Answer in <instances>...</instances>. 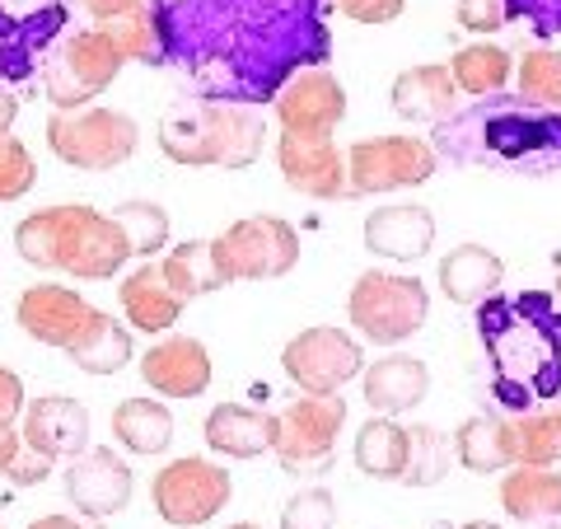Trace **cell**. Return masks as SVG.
I'll use <instances>...</instances> for the list:
<instances>
[{
  "instance_id": "cell-1",
  "label": "cell",
  "mask_w": 561,
  "mask_h": 529,
  "mask_svg": "<svg viewBox=\"0 0 561 529\" xmlns=\"http://www.w3.org/2000/svg\"><path fill=\"white\" fill-rule=\"evenodd\" d=\"M14 249L28 268L66 272L76 281H108L131 262V244L113 221V211H94L84 202L43 206L14 225Z\"/></svg>"
},
{
  "instance_id": "cell-2",
  "label": "cell",
  "mask_w": 561,
  "mask_h": 529,
  "mask_svg": "<svg viewBox=\"0 0 561 529\" xmlns=\"http://www.w3.org/2000/svg\"><path fill=\"white\" fill-rule=\"evenodd\" d=\"M262 140H267V117L253 109H230V103L169 113L160 122L164 155L187 169H249L262 155Z\"/></svg>"
},
{
  "instance_id": "cell-3",
  "label": "cell",
  "mask_w": 561,
  "mask_h": 529,
  "mask_svg": "<svg viewBox=\"0 0 561 529\" xmlns=\"http://www.w3.org/2000/svg\"><path fill=\"white\" fill-rule=\"evenodd\" d=\"M346 319L375 347H398L416 338L431 319V291L421 277L389 272V268H365L356 286L346 295Z\"/></svg>"
},
{
  "instance_id": "cell-4",
  "label": "cell",
  "mask_w": 561,
  "mask_h": 529,
  "mask_svg": "<svg viewBox=\"0 0 561 529\" xmlns=\"http://www.w3.org/2000/svg\"><path fill=\"white\" fill-rule=\"evenodd\" d=\"M346 427L342 394H300L290 408L272 413L267 450L295 479H319L337 460V436Z\"/></svg>"
},
{
  "instance_id": "cell-5",
  "label": "cell",
  "mask_w": 561,
  "mask_h": 529,
  "mask_svg": "<svg viewBox=\"0 0 561 529\" xmlns=\"http://www.w3.org/2000/svg\"><path fill=\"white\" fill-rule=\"evenodd\" d=\"M47 150L61 165L84 169V173H108L117 165H127L140 150V127L131 113L117 109H57L47 117Z\"/></svg>"
},
{
  "instance_id": "cell-6",
  "label": "cell",
  "mask_w": 561,
  "mask_h": 529,
  "mask_svg": "<svg viewBox=\"0 0 561 529\" xmlns=\"http://www.w3.org/2000/svg\"><path fill=\"white\" fill-rule=\"evenodd\" d=\"M225 281H272L290 277L300 262V230L280 216H243L210 239Z\"/></svg>"
},
{
  "instance_id": "cell-7",
  "label": "cell",
  "mask_w": 561,
  "mask_h": 529,
  "mask_svg": "<svg viewBox=\"0 0 561 529\" xmlns=\"http://www.w3.org/2000/svg\"><path fill=\"white\" fill-rule=\"evenodd\" d=\"M230 473L216 460H202V454H183V460H169L160 473L150 479V502L160 510V520L173 529H197L206 520H216L225 506H230Z\"/></svg>"
},
{
  "instance_id": "cell-8",
  "label": "cell",
  "mask_w": 561,
  "mask_h": 529,
  "mask_svg": "<svg viewBox=\"0 0 561 529\" xmlns=\"http://www.w3.org/2000/svg\"><path fill=\"white\" fill-rule=\"evenodd\" d=\"M127 66L122 47L113 43L108 29H80L61 43L57 61L47 66V99L51 109H84L94 103L108 85L117 80V70Z\"/></svg>"
},
{
  "instance_id": "cell-9",
  "label": "cell",
  "mask_w": 561,
  "mask_h": 529,
  "mask_svg": "<svg viewBox=\"0 0 561 529\" xmlns=\"http://www.w3.org/2000/svg\"><path fill=\"white\" fill-rule=\"evenodd\" d=\"M280 370L300 394H342L365 370V351L346 328H305L280 347Z\"/></svg>"
},
{
  "instance_id": "cell-10",
  "label": "cell",
  "mask_w": 561,
  "mask_h": 529,
  "mask_svg": "<svg viewBox=\"0 0 561 529\" xmlns=\"http://www.w3.org/2000/svg\"><path fill=\"white\" fill-rule=\"evenodd\" d=\"M435 173V150L416 136H370L346 150V188L351 198L416 188Z\"/></svg>"
},
{
  "instance_id": "cell-11",
  "label": "cell",
  "mask_w": 561,
  "mask_h": 529,
  "mask_svg": "<svg viewBox=\"0 0 561 529\" xmlns=\"http://www.w3.org/2000/svg\"><path fill=\"white\" fill-rule=\"evenodd\" d=\"M20 436L33 454H43L47 464H70L80 450L94 446V421L90 408L70 394H43L24 403V417H20Z\"/></svg>"
},
{
  "instance_id": "cell-12",
  "label": "cell",
  "mask_w": 561,
  "mask_h": 529,
  "mask_svg": "<svg viewBox=\"0 0 561 529\" xmlns=\"http://www.w3.org/2000/svg\"><path fill=\"white\" fill-rule=\"evenodd\" d=\"M131 492H136L131 464L122 460L117 450L90 446L66 464V497L84 520H108V516H117V510H127Z\"/></svg>"
},
{
  "instance_id": "cell-13",
  "label": "cell",
  "mask_w": 561,
  "mask_h": 529,
  "mask_svg": "<svg viewBox=\"0 0 561 529\" xmlns=\"http://www.w3.org/2000/svg\"><path fill=\"white\" fill-rule=\"evenodd\" d=\"M90 314H94L90 300L70 286H57V281H38V286L20 291V300H14V324H20L33 342L57 347V351H66L80 338Z\"/></svg>"
},
{
  "instance_id": "cell-14",
  "label": "cell",
  "mask_w": 561,
  "mask_h": 529,
  "mask_svg": "<svg viewBox=\"0 0 561 529\" xmlns=\"http://www.w3.org/2000/svg\"><path fill=\"white\" fill-rule=\"evenodd\" d=\"M276 117L286 136H332L346 117V90L332 70H300L276 99Z\"/></svg>"
},
{
  "instance_id": "cell-15",
  "label": "cell",
  "mask_w": 561,
  "mask_h": 529,
  "mask_svg": "<svg viewBox=\"0 0 561 529\" xmlns=\"http://www.w3.org/2000/svg\"><path fill=\"white\" fill-rule=\"evenodd\" d=\"M276 169L295 192L319 202L351 198L346 188V155L332 146V136H286L276 140Z\"/></svg>"
},
{
  "instance_id": "cell-16",
  "label": "cell",
  "mask_w": 561,
  "mask_h": 529,
  "mask_svg": "<svg viewBox=\"0 0 561 529\" xmlns=\"http://www.w3.org/2000/svg\"><path fill=\"white\" fill-rule=\"evenodd\" d=\"M140 380L150 384L160 398H202L216 380L210 351L197 338H164L140 357Z\"/></svg>"
},
{
  "instance_id": "cell-17",
  "label": "cell",
  "mask_w": 561,
  "mask_h": 529,
  "mask_svg": "<svg viewBox=\"0 0 561 529\" xmlns=\"http://www.w3.org/2000/svg\"><path fill=\"white\" fill-rule=\"evenodd\" d=\"M435 244V216L421 202H389L365 221V249L383 262H416Z\"/></svg>"
},
{
  "instance_id": "cell-18",
  "label": "cell",
  "mask_w": 561,
  "mask_h": 529,
  "mask_svg": "<svg viewBox=\"0 0 561 529\" xmlns=\"http://www.w3.org/2000/svg\"><path fill=\"white\" fill-rule=\"evenodd\" d=\"M360 390L365 403L379 413V417H402V413H416L431 394V370L426 361L408 357V351H393V357H379L375 365L360 370Z\"/></svg>"
},
{
  "instance_id": "cell-19",
  "label": "cell",
  "mask_w": 561,
  "mask_h": 529,
  "mask_svg": "<svg viewBox=\"0 0 561 529\" xmlns=\"http://www.w3.org/2000/svg\"><path fill=\"white\" fill-rule=\"evenodd\" d=\"M501 506L519 529H561V473L511 464L501 483Z\"/></svg>"
},
{
  "instance_id": "cell-20",
  "label": "cell",
  "mask_w": 561,
  "mask_h": 529,
  "mask_svg": "<svg viewBox=\"0 0 561 529\" xmlns=\"http://www.w3.org/2000/svg\"><path fill=\"white\" fill-rule=\"evenodd\" d=\"M117 300H122V314H127V324L136 333H169L187 309V300L169 286L160 262H140V268H131V277H122Z\"/></svg>"
},
{
  "instance_id": "cell-21",
  "label": "cell",
  "mask_w": 561,
  "mask_h": 529,
  "mask_svg": "<svg viewBox=\"0 0 561 529\" xmlns=\"http://www.w3.org/2000/svg\"><path fill=\"white\" fill-rule=\"evenodd\" d=\"M389 103H393V113L408 122H440L454 113V103H459V85H454L449 66H435V61L408 66L393 80Z\"/></svg>"
},
{
  "instance_id": "cell-22",
  "label": "cell",
  "mask_w": 561,
  "mask_h": 529,
  "mask_svg": "<svg viewBox=\"0 0 561 529\" xmlns=\"http://www.w3.org/2000/svg\"><path fill=\"white\" fill-rule=\"evenodd\" d=\"M267 431H272V413H257L249 403H216L202 421L206 446L225 454V460H257V454H267Z\"/></svg>"
},
{
  "instance_id": "cell-23",
  "label": "cell",
  "mask_w": 561,
  "mask_h": 529,
  "mask_svg": "<svg viewBox=\"0 0 561 529\" xmlns=\"http://www.w3.org/2000/svg\"><path fill=\"white\" fill-rule=\"evenodd\" d=\"M501 281H505V262L486 244H459L440 262V291L454 305H478L491 291H501Z\"/></svg>"
},
{
  "instance_id": "cell-24",
  "label": "cell",
  "mask_w": 561,
  "mask_h": 529,
  "mask_svg": "<svg viewBox=\"0 0 561 529\" xmlns=\"http://www.w3.org/2000/svg\"><path fill=\"white\" fill-rule=\"evenodd\" d=\"M454 464H463L468 473H505L515 464V440H511V417L478 413L459 421L454 431Z\"/></svg>"
},
{
  "instance_id": "cell-25",
  "label": "cell",
  "mask_w": 561,
  "mask_h": 529,
  "mask_svg": "<svg viewBox=\"0 0 561 529\" xmlns=\"http://www.w3.org/2000/svg\"><path fill=\"white\" fill-rule=\"evenodd\" d=\"M131 351H136L131 328H127V324H117L113 314L94 309V314H90V324H84V333L66 347V357L76 361L84 375H117V370L131 361Z\"/></svg>"
},
{
  "instance_id": "cell-26",
  "label": "cell",
  "mask_w": 561,
  "mask_h": 529,
  "mask_svg": "<svg viewBox=\"0 0 561 529\" xmlns=\"http://www.w3.org/2000/svg\"><path fill=\"white\" fill-rule=\"evenodd\" d=\"M113 436H117L122 450L146 454V460L164 454L173 446V413H169V403H160V398H122L113 408Z\"/></svg>"
},
{
  "instance_id": "cell-27",
  "label": "cell",
  "mask_w": 561,
  "mask_h": 529,
  "mask_svg": "<svg viewBox=\"0 0 561 529\" xmlns=\"http://www.w3.org/2000/svg\"><path fill=\"white\" fill-rule=\"evenodd\" d=\"M356 469L365 479L379 483H398L402 469H408V427L398 417H370L356 431Z\"/></svg>"
},
{
  "instance_id": "cell-28",
  "label": "cell",
  "mask_w": 561,
  "mask_h": 529,
  "mask_svg": "<svg viewBox=\"0 0 561 529\" xmlns=\"http://www.w3.org/2000/svg\"><path fill=\"white\" fill-rule=\"evenodd\" d=\"M449 76H454V85H459V94L486 99V94H496L515 80V57L496 43H468L449 57Z\"/></svg>"
},
{
  "instance_id": "cell-29",
  "label": "cell",
  "mask_w": 561,
  "mask_h": 529,
  "mask_svg": "<svg viewBox=\"0 0 561 529\" xmlns=\"http://www.w3.org/2000/svg\"><path fill=\"white\" fill-rule=\"evenodd\" d=\"M164 277H169V286L179 291L183 300H202L210 291H220V286H230L220 272V262H216V249H210V239H187L179 244V249H169V258L160 262Z\"/></svg>"
},
{
  "instance_id": "cell-30",
  "label": "cell",
  "mask_w": 561,
  "mask_h": 529,
  "mask_svg": "<svg viewBox=\"0 0 561 529\" xmlns=\"http://www.w3.org/2000/svg\"><path fill=\"white\" fill-rule=\"evenodd\" d=\"M454 469V440L431 427V421H416L408 427V469H402V487H435L445 483V473Z\"/></svg>"
},
{
  "instance_id": "cell-31",
  "label": "cell",
  "mask_w": 561,
  "mask_h": 529,
  "mask_svg": "<svg viewBox=\"0 0 561 529\" xmlns=\"http://www.w3.org/2000/svg\"><path fill=\"white\" fill-rule=\"evenodd\" d=\"M511 440H515V464L557 469L561 464V413L511 417Z\"/></svg>"
},
{
  "instance_id": "cell-32",
  "label": "cell",
  "mask_w": 561,
  "mask_h": 529,
  "mask_svg": "<svg viewBox=\"0 0 561 529\" xmlns=\"http://www.w3.org/2000/svg\"><path fill=\"white\" fill-rule=\"evenodd\" d=\"M113 221L122 225V235H127L131 244V254L136 258H154V254H164V244H169V211L160 202H146V198H131V202H122L113 211Z\"/></svg>"
},
{
  "instance_id": "cell-33",
  "label": "cell",
  "mask_w": 561,
  "mask_h": 529,
  "mask_svg": "<svg viewBox=\"0 0 561 529\" xmlns=\"http://www.w3.org/2000/svg\"><path fill=\"white\" fill-rule=\"evenodd\" d=\"M515 85L538 109H561V52H552V47L524 52L515 61Z\"/></svg>"
},
{
  "instance_id": "cell-34",
  "label": "cell",
  "mask_w": 561,
  "mask_h": 529,
  "mask_svg": "<svg viewBox=\"0 0 561 529\" xmlns=\"http://www.w3.org/2000/svg\"><path fill=\"white\" fill-rule=\"evenodd\" d=\"M38 183V160L14 132L0 136V202H20Z\"/></svg>"
},
{
  "instance_id": "cell-35",
  "label": "cell",
  "mask_w": 561,
  "mask_h": 529,
  "mask_svg": "<svg viewBox=\"0 0 561 529\" xmlns=\"http://www.w3.org/2000/svg\"><path fill=\"white\" fill-rule=\"evenodd\" d=\"M280 529H337V502L328 487H300L280 506Z\"/></svg>"
},
{
  "instance_id": "cell-36",
  "label": "cell",
  "mask_w": 561,
  "mask_h": 529,
  "mask_svg": "<svg viewBox=\"0 0 561 529\" xmlns=\"http://www.w3.org/2000/svg\"><path fill=\"white\" fill-rule=\"evenodd\" d=\"M0 473H5L10 483H20V487H38V483H47L51 464L24 446L20 427H5L0 431Z\"/></svg>"
},
{
  "instance_id": "cell-37",
  "label": "cell",
  "mask_w": 561,
  "mask_h": 529,
  "mask_svg": "<svg viewBox=\"0 0 561 529\" xmlns=\"http://www.w3.org/2000/svg\"><path fill=\"white\" fill-rule=\"evenodd\" d=\"M454 20L468 33H501L505 29V0H459Z\"/></svg>"
},
{
  "instance_id": "cell-38",
  "label": "cell",
  "mask_w": 561,
  "mask_h": 529,
  "mask_svg": "<svg viewBox=\"0 0 561 529\" xmlns=\"http://www.w3.org/2000/svg\"><path fill=\"white\" fill-rule=\"evenodd\" d=\"M337 10L356 24H393L408 10V0H337Z\"/></svg>"
},
{
  "instance_id": "cell-39",
  "label": "cell",
  "mask_w": 561,
  "mask_h": 529,
  "mask_svg": "<svg viewBox=\"0 0 561 529\" xmlns=\"http://www.w3.org/2000/svg\"><path fill=\"white\" fill-rule=\"evenodd\" d=\"M24 380L14 375L10 365H0V431L5 427H20V413H24Z\"/></svg>"
},
{
  "instance_id": "cell-40",
  "label": "cell",
  "mask_w": 561,
  "mask_h": 529,
  "mask_svg": "<svg viewBox=\"0 0 561 529\" xmlns=\"http://www.w3.org/2000/svg\"><path fill=\"white\" fill-rule=\"evenodd\" d=\"M80 5H84V14H90L99 29H108L117 20H131V14H140V10H146V0H80Z\"/></svg>"
},
{
  "instance_id": "cell-41",
  "label": "cell",
  "mask_w": 561,
  "mask_h": 529,
  "mask_svg": "<svg viewBox=\"0 0 561 529\" xmlns=\"http://www.w3.org/2000/svg\"><path fill=\"white\" fill-rule=\"evenodd\" d=\"M28 529H103L99 520H76V516H43V520H33Z\"/></svg>"
},
{
  "instance_id": "cell-42",
  "label": "cell",
  "mask_w": 561,
  "mask_h": 529,
  "mask_svg": "<svg viewBox=\"0 0 561 529\" xmlns=\"http://www.w3.org/2000/svg\"><path fill=\"white\" fill-rule=\"evenodd\" d=\"M14 117H20V99L0 90V136H5V132L14 127Z\"/></svg>"
},
{
  "instance_id": "cell-43",
  "label": "cell",
  "mask_w": 561,
  "mask_h": 529,
  "mask_svg": "<svg viewBox=\"0 0 561 529\" xmlns=\"http://www.w3.org/2000/svg\"><path fill=\"white\" fill-rule=\"evenodd\" d=\"M459 529H505V525H491V520H468V525H459Z\"/></svg>"
},
{
  "instance_id": "cell-44",
  "label": "cell",
  "mask_w": 561,
  "mask_h": 529,
  "mask_svg": "<svg viewBox=\"0 0 561 529\" xmlns=\"http://www.w3.org/2000/svg\"><path fill=\"white\" fill-rule=\"evenodd\" d=\"M230 529H262V525H253V520H239V525H230Z\"/></svg>"
},
{
  "instance_id": "cell-45",
  "label": "cell",
  "mask_w": 561,
  "mask_h": 529,
  "mask_svg": "<svg viewBox=\"0 0 561 529\" xmlns=\"http://www.w3.org/2000/svg\"><path fill=\"white\" fill-rule=\"evenodd\" d=\"M557 300H561V277H557Z\"/></svg>"
}]
</instances>
